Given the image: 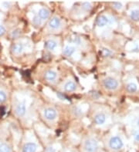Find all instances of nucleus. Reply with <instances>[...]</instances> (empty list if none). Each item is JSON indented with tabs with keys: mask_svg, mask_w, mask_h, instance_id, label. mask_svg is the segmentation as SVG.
I'll list each match as a JSON object with an SVG mask.
<instances>
[{
	"mask_svg": "<svg viewBox=\"0 0 139 152\" xmlns=\"http://www.w3.org/2000/svg\"><path fill=\"white\" fill-rule=\"evenodd\" d=\"M109 146L111 149L115 151H118L123 147V141L119 137H112L109 141Z\"/></svg>",
	"mask_w": 139,
	"mask_h": 152,
	"instance_id": "f257e3e1",
	"label": "nucleus"
},
{
	"mask_svg": "<svg viewBox=\"0 0 139 152\" xmlns=\"http://www.w3.org/2000/svg\"><path fill=\"white\" fill-rule=\"evenodd\" d=\"M84 149L87 152H96L98 149V144L94 139H88L84 143Z\"/></svg>",
	"mask_w": 139,
	"mask_h": 152,
	"instance_id": "f03ea898",
	"label": "nucleus"
},
{
	"mask_svg": "<svg viewBox=\"0 0 139 152\" xmlns=\"http://www.w3.org/2000/svg\"><path fill=\"white\" fill-rule=\"evenodd\" d=\"M104 85L106 88H108L109 90H115L117 88L118 86V83L117 81L113 78H107L104 81Z\"/></svg>",
	"mask_w": 139,
	"mask_h": 152,
	"instance_id": "7ed1b4c3",
	"label": "nucleus"
},
{
	"mask_svg": "<svg viewBox=\"0 0 139 152\" xmlns=\"http://www.w3.org/2000/svg\"><path fill=\"white\" fill-rule=\"evenodd\" d=\"M44 116L48 120H54L56 118V111L55 109L51 108H47L44 111Z\"/></svg>",
	"mask_w": 139,
	"mask_h": 152,
	"instance_id": "20e7f679",
	"label": "nucleus"
},
{
	"mask_svg": "<svg viewBox=\"0 0 139 152\" xmlns=\"http://www.w3.org/2000/svg\"><path fill=\"white\" fill-rule=\"evenodd\" d=\"M49 25L51 29H58L60 25V20L57 17H54L53 19L49 20Z\"/></svg>",
	"mask_w": 139,
	"mask_h": 152,
	"instance_id": "39448f33",
	"label": "nucleus"
},
{
	"mask_svg": "<svg viewBox=\"0 0 139 152\" xmlns=\"http://www.w3.org/2000/svg\"><path fill=\"white\" fill-rule=\"evenodd\" d=\"M36 145L34 143H27L23 146V152H36Z\"/></svg>",
	"mask_w": 139,
	"mask_h": 152,
	"instance_id": "423d86ee",
	"label": "nucleus"
},
{
	"mask_svg": "<svg viewBox=\"0 0 139 152\" xmlns=\"http://www.w3.org/2000/svg\"><path fill=\"white\" fill-rule=\"evenodd\" d=\"M106 121V116L104 114H102V113H99L97 115L95 116L94 118V121L98 125H101V124H103Z\"/></svg>",
	"mask_w": 139,
	"mask_h": 152,
	"instance_id": "0eeeda50",
	"label": "nucleus"
},
{
	"mask_svg": "<svg viewBox=\"0 0 139 152\" xmlns=\"http://www.w3.org/2000/svg\"><path fill=\"white\" fill-rule=\"evenodd\" d=\"M108 22H109V19H108L106 16H99V17L97 18V25L99 27H103L108 24Z\"/></svg>",
	"mask_w": 139,
	"mask_h": 152,
	"instance_id": "6e6552de",
	"label": "nucleus"
},
{
	"mask_svg": "<svg viewBox=\"0 0 139 152\" xmlns=\"http://www.w3.org/2000/svg\"><path fill=\"white\" fill-rule=\"evenodd\" d=\"M16 115L18 116H23L26 113V106H25L24 103H20L16 109Z\"/></svg>",
	"mask_w": 139,
	"mask_h": 152,
	"instance_id": "1a4fd4ad",
	"label": "nucleus"
},
{
	"mask_svg": "<svg viewBox=\"0 0 139 152\" xmlns=\"http://www.w3.org/2000/svg\"><path fill=\"white\" fill-rule=\"evenodd\" d=\"M56 73L54 71L49 70L45 73V78L47 81H54L56 79Z\"/></svg>",
	"mask_w": 139,
	"mask_h": 152,
	"instance_id": "9d476101",
	"label": "nucleus"
},
{
	"mask_svg": "<svg viewBox=\"0 0 139 152\" xmlns=\"http://www.w3.org/2000/svg\"><path fill=\"white\" fill-rule=\"evenodd\" d=\"M49 11L47 9H41L39 11L38 16L40 17V19H47V18L49 17Z\"/></svg>",
	"mask_w": 139,
	"mask_h": 152,
	"instance_id": "9b49d317",
	"label": "nucleus"
},
{
	"mask_svg": "<svg viewBox=\"0 0 139 152\" xmlns=\"http://www.w3.org/2000/svg\"><path fill=\"white\" fill-rule=\"evenodd\" d=\"M56 46L57 44L54 40H48L45 42V48L49 50H54V49H56Z\"/></svg>",
	"mask_w": 139,
	"mask_h": 152,
	"instance_id": "f8f14e48",
	"label": "nucleus"
},
{
	"mask_svg": "<svg viewBox=\"0 0 139 152\" xmlns=\"http://www.w3.org/2000/svg\"><path fill=\"white\" fill-rule=\"evenodd\" d=\"M76 85H75V83L73 82H68L66 83L65 86H64V89L67 91H73L76 89Z\"/></svg>",
	"mask_w": 139,
	"mask_h": 152,
	"instance_id": "ddd939ff",
	"label": "nucleus"
},
{
	"mask_svg": "<svg viewBox=\"0 0 139 152\" xmlns=\"http://www.w3.org/2000/svg\"><path fill=\"white\" fill-rule=\"evenodd\" d=\"M23 45L19 43H16V44H14L13 46H12V50L13 52L14 53H16V54H19V53L22 52V51H23Z\"/></svg>",
	"mask_w": 139,
	"mask_h": 152,
	"instance_id": "4468645a",
	"label": "nucleus"
},
{
	"mask_svg": "<svg viewBox=\"0 0 139 152\" xmlns=\"http://www.w3.org/2000/svg\"><path fill=\"white\" fill-rule=\"evenodd\" d=\"M74 52H75V48L73 46H70V45L66 46L64 49H63V54L67 55V56H70Z\"/></svg>",
	"mask_w": 139,
	"mask_h": 152,
	"instance_id": "2eb2a0df",
	"label": "nucleus"
},
{
	"mask_svg": "<svg viewBox=\"0 0 139 152\" xmlns=\"http://www.w3.org/2000/svg\"><path fill=\"white\" fill-rule=\"evenodd\" d=\"M130 17L134 21H139V10L135 9L131 12Z\"/></svg>",
	"mask_w": 139,
	"mask_h": 152,
	"instance_id": "dca6fc26",
	"label": "nucleus"
},
{
	"mask_svg": "<svg viewBox=\"0 0 139 152\" xmlns=\"http://www.w3.org/2000/svg\"><path fill=\"white\" fill-rule=\"evenodd\" d=\"M127 90L131 93L135 92L137 91V85L135 83H130L127 85Z\"/></svg>",
	"mask_w": 139,
	"mask_h": 152,
	"instance_id": "f3484780",
	"label": "nucleus"
},
{
	"mask_svg": "<svg viewBox=\"0 0 139 152\" xmlns=\"http://www.w3.org/2000/svg\"><path fill=\"white\" fill-rule=\"evenodd\" d=\"M0 152H11V149L6 144H0Z\"/></svg>",
	"mask_w": 139,
	"mask_h": 152,
	"instance_id": "a211bd4d",
	"label": "nucleus"
},
{
	"mask_svg": "<svg viewBox=\"0 0 139 152\" xmlns=\"http://www.w3.org/2000/svg\"><path fill=\"white\" fill-rule=\"evenodd\" d=\"M6 99V93L4 91H0V103H2V102H4Z\"/></svg>",
	"mask_w": 139,
	"mask_h": 152,
	"instance_id": "6ab92c4d",
	"label": "nucleus"
},
{
	"mask_svg": "<svg viewBox=\"0 0 139 152\" xmlns=\"http://www.w3.org/2000/svg\"><path fill=\"white\" fill-rule=\"evenodd\" d=\"M33 22L36 25H40L41 24V19L39 16H35L33 19Z\"/></svg>",
	"mask_w": 139,
	"mask_h": 152,
	"instance_id": "aec40b11",
	"label": "nucleus"
},
{
	"mask_svg": "<svg viewBox=\"0 0 139 152\" xmlns=\"http://www.w3.org/2000/svg\"><path fill=\"white\" fill-rule=\"evenodd\" d=\"M91 7L90 2H83V9L85 10H89Z\"/></svg>",
	"mask_w": 139,
	"mask_h": 152,
	"instance_id": "412c9836",
	"label": "nucleus"
},
{
	"mask_svg": "<svg viewBox=\"0 0 139 152\" xmlns=\"http://www.w3.org/2000/svg\"><path fill=\"white\" fill-rule=\"evenodd\" d=\"M113 6L117 9H121L122 8V4H121V2H114L113 3Z\"/></svg>",
	"mask_w": 139,
	"mask_h": 152,
	"instance_id": "4be33fe9",
	"label": "nucleus"
},
{
	"mask_svg": "<svg viewBox=\"0 0 139 152\" xmlns=\"http://www.w3.org/2000/svg\"><path fill=\"white\" fill-rule=\"evenodd\" d=\"M101 54H102L104 57H106V56H108V55H110L111 52L109 50H108V49H103V50L101 51Z\"/></svg>",
	"mask_w": 139,
	"mask_h": 152,
	"instance_id": "5701e85b",
	"label": "nucleus"
},
{
	"mask_svg": "<svg viewBox=\"0 0 139 152\" xmlns=\"http://www.w3.org/2000/svg\"><path fill=\"white\" fill-rule=\"evenodd\" d=\"M5 32H6V29H5V28L2 26V25H0V36L4 35Z\"/></svg>",
	"mask_w": 139,
	"mask_h": 152,
	"instance_id": "b1692460",
	"label": "nucleus"
},
{
	"mask_svg": "<svg viewBox=\"0 0 139 152\" xmlns=\"http://www.w3.org/2000/svg\"><path fill=\"white\" fill-rule=\"evenodd\" d=\"M134 138L136 141H139V131H136L134 135Z\"/></svg>",
	"mask_w": 139,
	"mask_h": 152,
	"instance_id": "393cba45",
	"label": "nucleus"
},
{
	"mask_svg": "<svg viewBox=\"0 0 139 152\" xmlns=\"http://www.w3.org/2000/svg\"><path fill=\"white\" fill-rule=\"evenodd\" d=\"M4 113H5V108L4 107H0V116L2 117Z\"/></svg>",
	"mask_w": 139,
	"mask_h": 152,
	"instance_id": "a878e982",
	"label": "nucleus"
},
{
	"mask_svg": "<svg viewBox=\"0 0 139 152\" xmlns=\"http://www.w3.org/2000/svg\"><path fill=\"white\" fill-rule=\"evenodd\" d=\"M47 152H56V150L53 147H49V148H47Z\"/></svg>",
	"mask_w": 139,
	"mask_h": 152,
	"instance_id": "bb28decb",
	"label": "nucleus"
},
{
	"mask_svg": "<svg viewBox=\"0 0 139 152\" xmlns=\"http://www.w3.org/2000/svg\"><path fill=\"white\" fill-rule=\"evenodd\" d=\"M137 124H138V127H139V119H138V122H137Z\"/></svg>",
	"mask_w": 139,
	"mask_h": 152,
	"instance_id": "cd10ccee",
	"label": "nucleus"
}]
</instances>
